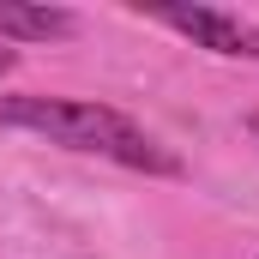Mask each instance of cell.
Listing matches in <instances>:
<instances>
[{
	"label": "cell",
	"instance_id": "6da1fadb",
	"mask_svg": "<svg viewBox=\"0 0 259 259\" xmlns=\"http://www.w3.org/2000/svg\"><path fill=\"white\" fill-rule=\"evenodd\" d=\"M0 127L42 133V139H55L66 151H97V157H115V163L145 169V175H181V157L163 151L139 121H127L109 103H78V97H0Z\"/></svg>",
	"mask_w": 259,
	"mask_h": 259
},
{
	"label": "cell",
	"instance_id": "7a4b0ae2",
	"mask_svg": "<svg viewBox=\"0 0 259 259\" xmlns=\"http://www.w3.org/2000/svg\"><path fill=\"white\" fill-rule=\"evenodd\" d=\"M157 18L169 30H181L193 49L229 55V61H259V24H247L241 12H223V6H157Z\"/></svg>",
	"mask_w": 259,
	"mask_h": 259
},
{
	"label": "cell",
	"instance_id": "3957f363",
	"mask_svg": "<svg viewBox=\"0 0 259 259\" xmlns=\"http://www.w3.org/2000/svg\"><path fill=\"white\" fill-rule=\"evenodd\" d=\"M78 36V12L42 0H0V42H66Z\"/></svg>",
	"mask_w": 259,
	"mask_h": 259
},
{
	"label": "cell",
	"instance_id": "277c9868",
	"mask_svg": "<svg viewBox=\"0 0 259 259\" xmlns=\"http://www.w3.org/2000/svg\"><path fill=\"white\" fill-rule=\"evenodd\" d=\"M12 66H18V55H12V49H6V42H0V78H6V72H12Z\"/></svg>",
	"mask_w": 259,
	"mask_h": 259
},
{
	"label": "cell",
	"instance_id": "5b68a950",
	"mask_svg": "<svg viewBox=\"0 0 259 259\" xmlns=\"http://www.w3.org/2000/svg\"><path fill=\"white\" fill-rule=\"evenodd\" d=\"M253 133H259V115H253Z\"/></svg>",
	"mask_w": 259,
	"mask_h": 259
}]
</instances>
